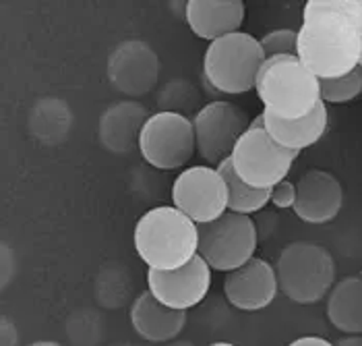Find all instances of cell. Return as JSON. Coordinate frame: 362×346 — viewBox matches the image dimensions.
<instances>
[{
  "mask_svg": "<svg viewBox=\"0 0 362 346\" xmlns=\"http://www.w3.org/2000/svg\"><path fill=\"white\" fill-rule=\"evenodd\" d=\"M298 58L319 79L361 67L362 0H308L298 29Z\"/></svg>",
  "mask_w": 362,
  "mask_h": 346,
  "instance_id": "6da1fadb",
  "label": "cell"
},
{
  "mask_svg": "<svg viewBox=\"0 0 362 346\" xmlns=\"http://www.w3.org/2000/svg\"><path fill=\"white\" fill-rule=\"evenodd\" d=\"M135 249L149 270H178L199 255V226L174 205L153 207L137 220Z\"/></svg>",
  "mask_w": 362,
  "mask_h": 346,
  "instance_id": "7a4b0ae2",
  "label": "cell"
},
{
  "mask_svg": "<svg viewBox=\"0 0 362 346\" xmlns=\"http://www.w3.org/2000/svg\"><path fill=\"white\" fill-rule=\"evenodd\" d=\"M255 91L263 110L284 120L303 118L321 104V79L298 57L267 58L259 71Z\"/></svg>",
  "mask_w": 362,
  "mask_h": 346,
  "instance_id": "3957f363",
  "label": "cell"
},
{
  "mask_svg": "<svg viewBox=\"0 0 362 346\" xmlns=\"http://www.w3.org/2000/svg\"><path fill=\"white\" fill-rule=\"evenodd\" d=\"M265 60L261 42L247 31H236L207 46L203 77L207 86L220 93L240 96L255 89Z\"/></svg>",
  "mask_w": 362,
  "mask_h": 346,
  "instance_id": "277c9868",
  "label": "cell"
},
{
  "mask_svg": "<svg viewBox=\"0 0 362 346\" xmlns=\"http://www.w3.org/2000/svg\"><path fill=\"white\" fill-rule=\"evenodd\" d=\"M279 290L296 305H315L335 287V261L329 249L296 241L284 247L276 263Z\"/></svg>",
  "mask_w": 362,
  "mask_h": 346,
  "instance_id": "5b68a950",
  "label": "cell"
},
{
  "mask_svg": "<svg viewBox=\"0 0 362 346\" xmlns=\"http://www.w3.org/2000/svg\"><path fill=\"white\" fill-rule=\"evenodd\" d=\"M259 231L251 216L226 212L222 218L199 226V258L214 272L230 274L255 258Z\"/></svg>",
  "mask_w": 362,
  "mask_h": 346,
  "instance_id": "8992f818",
  "label": "cell"
},
{
  "mask_svg": "<svg viewBox=\"0 0 362 346\" xmlns=\"http://www.w3.org/2000/svg\"><path fill=\"white\" fill-rule=\"evenodd\" d=\"M300 151L281 147L263 127H249L230 160L236 174L255 189H274L286 180Z\"/></svg>",
  "mask_w": 362,
  "mask_h": 346,
  "instance_id": "52a82bcc",
  "label": "cell"
},
{
  "mask_svg": "<svg viewBox=\"0 0 362 346\" xmlns=\"http://www.w3.org/2000/svg\"><path fill=\"white\" fill-rule=\"evenodd\" d=\"M143 160L158 171H178L197 151L193 118L160 110L147 118L139 137Z\"/></svg>",
  "mask_w": 362,
  "mask_h": 346,
  "instance_id": "ba28073f",
  "label": "cell"
},
{
  "mask_svg": "<svg viewBox=\"0 0 362 346\" xmlns=\"http://www.w3.org/2000/svg\"><path fill=\"white\" fill-rule=\"evenodd\" d=\"M197 154L207 166L218 168L234 151L240 137L249 131L251 120L243 108L230 102H209L193 118Z\"/></svg>",
  "mask_w": 362,
  "mask_h": 346,
  "instance_id": "9c48e42d",
  "label": "cell"
},
{
  "mask_svg": "<svg viewBox=\"0 0 362 346\" xmlns=\"http://www.w3.org/2000/svg\"><path fill=\"white\" fill-rule=\"evenodd\" d=\"M228 185L214 166H191L172 183V203L197 226L209 224L228 212Z\"/></svg>",
  "mask_w": 362,
  "mask_h": 346,
  "instance_id": "30bf717a",
  "label": "cell"
},
{
  "mask_svg": "<svg viewBox=\"0 0 362 346\" xmlns=\"http://www.w3.org/2000/svg\"><path fill=\"white\" fill-rule=\"evenodd\" d=\"M211 267L203 258L195 260L178 270L160 272L147 270V290L170 309L189 311L203 303L211 289Z\"/></svg>",
  "mask_w": 362,
  "mask_h": 346,
  "instance_id": "8fae6325",
  "label": "cell"
},
{
  "mask_svg": "<svg viewBox=\"0 0 362 346\" xmlns=\"http://www.w3.org/2000/svg\"><path fill=\"white\" fill-rule=\"evenodd\" d=\"M160 75V58L141 40H127L108 58V81L120 93L139 98L149 93Z\"/></svg>",
  "mask_w": 362,
  "mask_h": 346,
  "instance_id": "7c38bea8",
  "label": "cell"
},
{
  "mask_svg": "<svg viewBox=\"0 0 362 346\" xmlns=\"http://www.w3.org/2000/svg\"><path fill=\"white\" fill-rule=\"evenodd\" d=\"M278 290L276 265L261 258H252L249 263L226 274L223 278V296L228 303L234 309L249 313L267 309L276 301Z\"/></svg>",
  "mask_w": 362,
  "mask_h": 346,
  "instance_id": "4fadbf2b",
  "label": "cell"
},
{
  "mask_svg": "<svg viewBox=\"0 0 362 346\" xmlns=\"http://www.w3.org/2000/svg\"><path fill=\"white\" fill-rule=\"evenodd\" d=\"M294 214L307 224H327L344 205V187L327 171H308L296 183Z\"/></svg>",
  "mask_w": 362,
  "mask_h": 346,
  "instance_id": "5bb4252c",
  "label": "cell"
},
{
  "mask_svg": "<svg viewBox=\"0 0 362 346\" xmlns=\"http://www.w3.org/2000/svg\"><path fill=\"white\" fill-rule=\"evenodd\" d=\"M247 17L243 0H189L185 2V19L197 38L216 42L223 35L240 31Z\"/></svg>",
  "mask_w": 362,
  "mask_h": 346,
  "instance_id": "9a60e30c",
  "label": "cell"
},
{
  "mask_svg": "<svg viewBox=\"0 0 362 346\" xmlns=\"http://www.w3.org/2000/svg\"><path fill=\"white\" fill-rule=\"evenodd\" d=\"M187 311H176L162 305L149 290L141 292L131 305V325L143 340L162 345L174 342L187 325Z\"/></svg>",
  "mask_w": 362,
  "mask_h": 346,
  "instance_id": "2e32d148",
  "label": "cell"
},
{
  "mask_svg": "<svg viewBox=\"0 0 362 346\" xmlns=\"http://www.w3.org/2000/svg\"><path fill=\"white\" fill-rule=\"evenodd\" d=\"M147 108L139 102H118L100 118V142L112 154H129L139 147V137L147 118Z\"/></svg>",
  "mask_w": 362,
  "mask_h": 346,
  "instance_id": "e0dca14e",
  "label": "cell"
},
{
  "mask_svg": "<svg viewBox=\"0 0 362 346\" xmlns=\"http://www.w3.org/2000/svg\"><path fill=\"white\" fill-rule=\"evenodd\" d=\"M263 125L265 131L278 142L281 147L294 149V151H303L305 147L315 145L327 131V104H319L310 115L296 118V120H284L278 118L272 113L263 110Z\"/></svg>",
  "mask_w": 362,
  "mask_h": 346,
  "instance_id": "ac0fdd59",
  "label": "cell"
},
{
  "mask_svg": "<svg viewBox=\"0 0 362 346\" xmlns=\"http://www.w3.org/2000/svg\"><path fill=\"white\" fill-rule=\"evenodd\" d=\"M327 319L348 336H362V278L348 276L335 284L327 296Z\"/></svg>",
  "mask_w": 362,
  "mask_h": 346,
  "instance_id": "d6986e66",
  "label": "cell"
},
{
  "mask_svg": "<svg viewBox=\"0 0 362 346\" xmlns=\"http://www.w3.org/2000/svg\"><path fill=\"white\" fill-rule=\"evenodd\" d=\"M218 171L222 173L223 180L228 185V212L234 214H243V216H251L261 212L267 203L272 202V189H255L251 185H247L232 166V160H223L218 166Z\"/></svg>",
  "mask_w": 362,
  "mask_h": 346,
  "instance_id": "ffe728a7",
  "label": "cell"
},
{
  "mask_svg": "<svg viewBox=\"0 0 362 346\" xmlns=\"http://www.w3.org/2000/svg\"><path fill=\"white\" fill-rule=\"evenodd\" d=\"M362 93V67L337 79H321L323 104H348Z\"/></svg>",
  "mask_w": 362,
  "mask_h": 346,
  "instance_id": "44dd1931",
  "label": "cell"
},
{
  "mask_svg": "<svg viewBox=\"0 0 362 346\" xmlns=\"http://www.w3.org/2000/svg\"><path fill=\"white\" fill-rule=\"evenodd\" d=\"M259 42L265 58L298 57V29H274Z\"/></svg>",
  "mask_w": 362,
  "mask_h": 346,
  "instance_id": "7402d4cb",
  "label": "cell"
},
{
  "mask_svg": "<svg viewBox=\"0 0 362 346\" xmlns=\"http://www.w3.org/2000/svg\"><path fill=\"white\" fill-rule=\"evenodd\" d=\"M185 86V81H174L166 87V93L160 96V102L166 106L164 110L166 113H178V115H185L187 108H191V102H193V93H189L191 89ZM187 116V115H185Z\"/></svg>",
  "mask_w": 362,
  "mask_h": 346,
  "instance_id": "603a6c76",
  "label": "cell"
},
{
  "mask_svg": "<svg viewBox=\"0 0 362 346\" xmlns=\"http://www.w3.org/2000/svg\"><path fill=\"white\" fill-rule=\"evenodd\" d=\"M296 195H298V191H296V185L294 183H290V180H281L278 187H274L272 189V202L278 209H294V205H296Z\"/></svg>",
  "mask_w": 362,
  "mask_h": 346,
  "instance_id": "cb8c5ba5",
  "label": "cell"
},
{
  "mask_svg": "<svg viewBox=\"0 0 362 346\" xmlns=\"http://www.w3.org/2000/svg\"><path fill=\"white\" fill-rule=\"evenodd\" d=\"M0 346H19L17 325L6 316H2V321H0Z\"/></svg>",
  "mask_w": 362,
  "mask_h": 346,
  "instance_id": "d4e9b609",
  "label": "cell"
},
{
  "mask_svg": "<svg viewBox=\"0 0 362 346\" xmlns=\"http://www.w3.org/2000/svg\"><path fill=\"white\" fill-rule=\"evenodd\" d=\"M288 346H335V342H329L323 336H300V338L292 340Z\"/></svg>",
  "mask_w": 362,
  "mask_h": 346,
  "instance_id": "484cf974",
  "label": "cell"
},
{
  "mask_svg": "<svg viewBox=\"0 0 362 346\" xmlns=\"http://www.w3.org/2000/svg\"><path fill=\"white\" fill-rule=\"evenodd\" d=\"M335 346H362V336H346V338H339Z\"/></svg>",
  "mask_w": 362,
  "mask_h": 346,
  "instance_id": "4316f807",
  "label": "cell"
},
{
  "mask_svg": "<svg viewBox=\"0 0 362 346\" xmlns=\"http://www.w3.org/2000/svg\"><path fill=\"white\" fill-rule=\"evenodd\" d=\"M29 346H62L60 342H54V340H37V342H33V345Z\"/></svg>",
  "mask_w": 362,
  "mask_h": 346,
  "instance_id": "83f0119b",
  "label": "cell"
},
{
  "mask_svg": "<svg viewBox=\"0 0 362 346\" xmlns=\"http://www.w3.org/2000/svg\"><path fill=\"white\" fill-rule=\"evenodd\" d=\"M168 346H195L193 342H189V340H174V342H170Z\"/></svg>",
  "mask_w": 362,
  "mask_h": 346,
  "instance_id": "f1b7e54d",
  "label": "cell"
},
{
  "mask_svg": "<svg viewBox=\"0 0 362 346\" xmlns=\"http://www.w3.org/2000/svg\"><path fill=\"white\" fill-rule=\"evenodd\" d=\"M209 346H236V345H232V342H214V345H209Z\"/></svg>",
  "mask_w": 362,
  "mask_h": 346,
  "instance_id": "f546056e",
  "label": "cell"
},
{
  "mask_svg": "<svg viewBox=\"0 0 362 346\" xmlns=\"http://www.w3.org/2000/svg\"><path fill=\"white\" fill-rule=\"evenodd\" d=\"M361 67H362V58H361Z\"/></svg>",
  "mask_w": 362,
  "mask_h": 346,
  "instance_id": "4dcf8cb0",
  "label": "cell"
}]
</instances>
